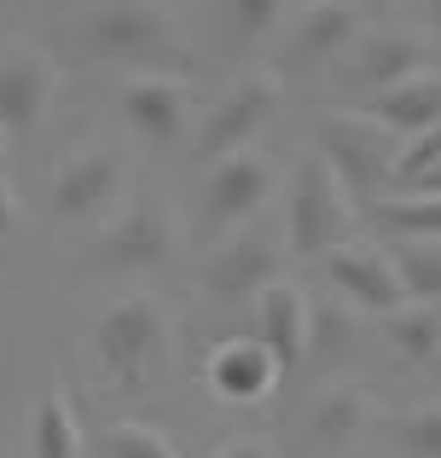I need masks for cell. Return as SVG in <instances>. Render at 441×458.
I'll list each match as a JSON object with an SVG mask.
<instances>
[{
  "label": "cell",
  "mask_w": 441,
  "mask_h": 458,
  "mask_svg": "<svg viewBox=\"0 0 441 458\" xmlns=\"http://www.w3.org/2000/svg\"><path fill=\"white\" fill-rule=\"evenodd\" d=\"M401 458H441V401H419L395 418Z\"/></svg>",
  "instance_id": "cell-23"
},
{
  "label": "cell",
  "mask_w": 441,
  "mask_h": 458,
  "mask_svg": "<svg viewBox=\"0 0 441 458\" xmlns=\"http://www.w3.org/2000/svg\"><path fill=\"white\" fill-rule=\"evenodd\" d=\"M81 47L93 58L163 70V58L181 53V30L163 12V0H93L88 18H81Z\"/></svg>",
  "instance_id": "cell-2"
},
{
  "label": "cell",
  "mask_w": 441,
  "mask_h": 458,
  "mask_svg": "<svg viewBox=\"0 0 441 458\" xmlns=\"http://www.w3.org/2000/svg\"><path fill=\"white\" fill-rule=\"evenodd\" d=\"M186 76H174V70H134V76L123 81V123L134 140H146V146H174V140H186V116H192V99H186Z\"/></svg>",
  "instance_id": "cell-10"
},
{
  "label": "cell",
  "mask_w": 441,
  "mask_h": 458,
  "mask_svg": "<svg viewBox=\"0 0 441 458\" xmlns=\"http://www.w3.org/2000/svg\"><path fill=\"white\" fill-rule=\"evenodd\" d=\"M226 6V23H233L238 41H261L267 30H279L284 12H291V0H221Z\"/></svg>",
  "instance_id": "cell-27"
},
{
  "label": "cell",
  "mask_w": 441,
  "mask_h": 458,
  "mask_svg": "<svg viewBox=\"0 0 441 458\" xmlns=\"http://www.w3.org/2000/svg\"><path fill=\"white\" fill-rule=\"evenodd\" d=\"M395 146H401V134H389L384 123H372V116L354 111V105L349 111H326L319 128H314V151L337 168L343 191H349V198H366V203H377V191L389 186Z\"/></svg>",
  "instance_id": "cell-4"
},
{
  "label": "cell",
  "mask_w": 441,
  "mask_h": 458,
  "mask_svg": "<svg viewBox=\"0 0 441 458\" xmlns=\"http://www.w3.org/2000/svg\"><path fill=\"white\" fill-rule=\"evenodd\" d=\"M441 163V123L424 128V134H407L395 146V168H389V186H412L419 174H430Z\"/></svg>",
  "instance_id": "cell-26"
},
{
  "label": "cell",
  "mask_w": 441,
  "mask_h": 458,
  "mask_svg": "<svg viewBox=\"0 0 441 458\" xmlns=\"http://www.w3.org/2000/svg\"><path fill=\"white\" fill-rule=\"evenodd\" d=\"M279 267H284V238L250 221V226H238V233L216 238V250H209L204 267H198V284H204V296H216V302H244L261 284L279 279Z\"/></svg>",
  "instance_id": "cell-6"
},
{
  "label": "cell",
  "mask_w": 441,
  "mask_h": 458,
  "mask_svg": "<svg viewBox=\"0 0 441 458\" xmlns=\"http://www.w3.org/2000/svg\"><path fill=\"white\" fill-rule=\"evenodd\" d=\"M319 267H326V279L337 284L354 308H366V313H389L395 302H407L395 267H389V250H372V244H354V238H349V244L326 250Z\"/></svg>",
  "instance_id": "cell-13"
},
{
  "label": "cell",
  "mask_w": 441,
  "mask_h": 458,
  "mask_svg": "<svg viewBox=\"0 0 441 458\" xmlns=\"http://www.w3.org/2000/svg\"><path fill=\"white\" fill-rule=\"evenodd\" d=\"M99 458H181V447H174L163 429H151V424H111L105 429V441H99Z\"/></svg>",
  "instance_id": "cell-24"
},
{
  "label": "cell",
  "mask_w": 441,
  "mask_h": 458,
  "mask_svg": "<svg viewBox=\"0 0 441 458\" xmlns=\"http://www.w3.org/2000/svg\"><path fill=\"white\" fill-rule=\"evenodd\" d=\"M354 111H366L372 123H384L389 134H424V128H436L441 123V70H419V76H407V81H389V88H377V93H366Z\"/></svg>",
  "instance_id": "cell-16"
},
{
  "label": "cell",
  "mask_w": 441,
  "mask_h": 458,
  "mask_svg": "<svg viewBox=\"0 0 441 458\" xmlns=\"http://www.w3.org/2000/svg\"><path fill=\"white\" fill-rule=\"evenodd\" d=\"M360 35V12L349 0H308L296 6L291 35H284V58L291 64H331V58L349 53V41Z\"/></svg>",
  "instance_id": "cell-15"
},
{
  "label": "cell",
  "mask_w": 441,
  "mask_h": 458,
  "mask_svg": "<svg viewBox=\"0 0 441 458\" xmlns=\"http://www.w3.org/2000/svg\"><path fill=\"white\" fill-rule=\"evenodd\" d=\"M436 35H441V6H436Z\"/></svg>",
  "instance_id": "cell-31"
},
{
  "label": "cell",
  "mask_w": 441,
  "mask_h": 458,
  "mask_svg": "<svg viewBox=\"0 0 441 458\" xmlns=\"http://www.w3.org/2000/svg\"><path fill=\"white\" fill-rule=\"evenodd\" d=\"M389 267L412 302H441V238H395Z\"/></svg>",
  "instance_id": "cell-21"
},
{
  "label": "cell",
  "mask_w": 441,
  "mask_h": 458,
  "mask_svg": "<svg viewBox=\"0 0 441 458\" xmlns=\"http://www.w3.org/2000/svg\"><path fill=\"white\" fill-rule=\"evenodd\" d=\"M354 215H349V191H343L337 168L319 151H308L296 163V186H291V215H284V250L296 261H319L326 250L349 244Z\"/></svg>",
  "instance_id": "cell-3"
},
{
  "label": "cell",
  "mask_w": 441,
  "mask_h": 458,
  "mask_svg": "<svg viewBox=\"0 0 441 458\" xmlns=\"http://www.w3.org/2000/svg\"><path fill=\"white\" fill-rule=\"evenodd\" d=\"M18 226H23V198L12 191V180L0 174V238H12Z\"/></svg>",
  "instance_id": "cell-28"
},
{
  "label": "cell",
  "mask_w": 441,
  "mask_h": 458,
  "mask_svg": "<svg viewBox=\"0 0 441 458\" xmlns=\"http://www.w3.org/2000/svg\"><path fill=\"white\" fill-rule=\"evenodd\" d=\"M30 458H81V418L64 383H47L30 406Z\"/></svg>",
  "instance_id": "cell-18"
},
{
  "label": "cell",
  "mask_w": 441,
  "mask_h": 458,
  "mask_svg": "<svg viewBox=\"0 0 441 458\" xmlns=\"http://www.w3.org/2000/svg\"><path fill=\"white\" fill-rule=\"evenodd\" d=\"M209 458H273V447H261V441H226Z\"/></svg>",
  "instance_id": "cell-29"
},
{
  "label": "cell",
  "mask_w": 441,
  "mask_h": 458,
  "mask_svg": "<svg viewBox=\"0 0 441 458\" xmlns=\"http://www.w3.org/2000/svg\"><path fill=\"white\" fill-rule=\"evenodd\" d=\"M256 336L273 354L279 377L308 360V296L296 291L291 279H273V284L256 291Z\"/></svg>",
  "instance_id": "cell-14"
},
{
  "label": "cell",
  "mask_w": 441,
  "mask_h": 458,
  "mask_svg": "<svg viewBox=\"0 0 441 458\" xmlns=\"http://www.w3.org/2000/svg\"><path fill=\"white\" fill-rule=\"evenodd\" d=\"M372 221L395 238H441V191H389L372 203Z\"/></svg>",
  "instance_id": "cell-22"
},
{
  "label": "cell",
  "mask_w": 441,
  "mask_h": 458,
  "mask_svg": "<svg viewBox=\"0 0 441 458\" xmlns=\"http://www.w3.org/2000/svg\"><path fill=\"white\" fill-rule=\"evenodd\" d=\"M377 325H384L389 348H395L401 360H412V366H430L441 360V302H395L389 313H377Z\"/></svg>",
  "instance_id": "cell-20"
},
{
  "label": "cell",
  "mask_w": 441,
  "mask_h": 458,
  "mask_svg": "<svg viewBox=\"0 0 441 458\" xmlns=\"http://www.w3.org/2000/svg\"><path fill=\"white\" fill-rule=\"evenodd\" d=\"M6 140H12V134H6V128H0V163H6Z\"/></svg>",
  "instance_id": "cell-30"
},
{
  "label": "cell",
  "mask_w": 441,
  "mask_h": 458,
  "mask_svg": "<svg viewBox=\"0 0 441 458\" xmlns=\"http://www.w3.org/2000/svg\"><path fill=\"white\" fill-rule=\"evenodd\" d=\"M181 233H174V215L163 203H134L123 209L88 250V267L99 273H157L174 256Z\"/></svg>",
  "instance_id": "cell-8"
},
{
  "label": "cell",
  "mask_w": 441,
  "mask_h": 458,
  "mask_svg": "<svg viewBox=\"0 0 441 458\" xmlns=\"http://www.w3.org/2000/svg\"><path fill=\"white\" fill-rule=\"evenodd\" d=\"M366 418H372L366 389H354V383H331V389L308 406V441L326 447V453H337V447H349V441L366 429Z\"/></svg>",
  "instance_id": "cell-19"
},
{
  "label": "cell",
  "mask_w": 441,
  "mask_h": 458,
  "mask_svg": "<svg viewBox=\"0 0 441 458\" xmlns=\"http://www.w3.org/2000/svg\"><path fill=\"white\" fill-rule=\"evenodd\" d=\"M58 88V58L41 47H6L0 53V128L6 134H30L47 116Z\"/></svg>",
  "instance_id": "cell-11"
},
{
  "label": "cell",
  "mask_w": 441,
  "mask_h": 458,
  "mask_svg": "<svg viewBox=\"0 0 441 458\" xmlns=\"http://www.w3.org/2000/svg\"><path fill=\"white\" fill-rule=\"evenodd\" d=\"M169 343H174L169 308L151 291L116 296V302L99 313V325H93V354H99L105 377H111L116 389H140V383L151 377V366L169 354Z\"/></svg>",
  "instance_id": "cell-1"
},
{
  "label": "cell",
  "mask_w": 441,
  "mask_h": 458,
  "mask_svg": "<svg viewBox=\"0 0 441 458\" xmlns=\"http://www.w3.org/2000/svg\"><path fill=\"white\" fill-rule=\"evenodd\" d=\"M273 198V163L261 157L256 146L244 151H226L209 163L204 174V203H198V233L216 244V238L238 233L261 215V203Z\"/></svg>",
  "instance_id": "cell-5"
},
{
  "label": "cell",
  "mask_w": 441,
  "mask_h": 458,
  "mask_svg": "<svg viewBox=\"0 0 441 458\" xmlns=\"http://www.w3.org/2000/svg\"><path fill=\"white\" fill-rule=\"evenodd\" d=\"M343 58H349L354 88L377 93V88H389V81H407V76H419V70H430L436 47L424 41L419 30H360Z\"/></svg>",
  "instance_id": "cell-12"
},
{
  "label": "cell",
  "mask_w": 441,
  "mask_h": 458,
  "mask_svg": "<svg viewBox=\"0 0 441 458\" xmlns=\"http://www.w3.org/2000/svg\"><path fill=\"white\" fill-rule=\"evenodd\" d=\"M279 99H284V93H279V76H267V70L238 76L233 88L209 105L204 123H198V140H192L198 163H216V157H226V151H244L250 140H256L261 128L279 116Z\"/></svg>",
  "instance_id": "cell-7"
},
{
  "label": "cell",
  "mask_w": 441,
  "mask_h": 458,
  "mask_svg": "<svg viewBox=\"0 0 441 458\" xmlns=\"http://www.w3.org/2000/svg\"><path fill=\"white\" fill-rule=\"evenodd\" d=\"M273 383H279V366H273V354L261 348V336H226V343H216V354H209V389H216L221 401L250 406V401H261Z\"/></svg>",
  "instance_id": "cell-17"
},
{
  "label": "cell",
  "mask_w": 441,
  "mask_h": 458,
  "mask_svg": "<svg viewBox=\"0 0 441 458\" xmlns=\"http://www.w3.org/2000/svg\"><path fill=\"white\" fill-rule=\"evenodd\" d=\"M349 343H354V319H349V313H343L337 302L308 308V360L331 366L337 354H349Z\"/></svg>",
  "instance_id": "cell-25"
},
{
  "label": "cell",
  "mask_w": 441,
  "mask_h": 458,
  "mask_svg": "<svg viewBox=\"0 0 441 458\" xmlns=\"http://www.w3.org/2000/svg\"><path fill=\"white\" fill-rule=\"evenodd\" d=\"M430 6H441V0H430Z\"/></svg>",
  "instance_id": "cell-32"
},
{
  "label": "cell",
  "mask_w": 441,
  "mask_h": 458,
  "mask_svg": "<svg viewBox=\"0 0 441 458\" xmlns=\"http://www.w3.org/2000/svg\"><path fill=\"white\" fill-rule=\"evenodd\" d=\"M123 180H128V163L123 151L111 146H88L76 151L64 168L53 174V186H47V203H53L58 221H99V215H111V203L123 198Z\"/></svg>",
  "instance_id": "cell-9"
}]
</instances>
